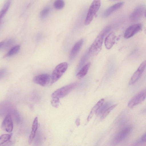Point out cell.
Listing matches in <instances>:
<instances>
[{
    "label": "cell",
    "instance_id": "cell-30",
    "mask_svg": "<svg viewBox=\"0 0 146 146\" xmlns=\"http://www.w3.org/2000/svg\"><path fill=\"white\" fill-rule=\"evenodd\" d=\"M144 16L146 17V10L144 12Z\"/></svg>",
    "mask_w": 146,
    "mask_h": 146
},
{
    "label": "cell",
    "instance_id": "cell-18",
    "mask_svg": "<svg viewBox=\"0 0 146 146\" xmlns=\"http://www.w3.org/2000/svg\"><path fill=\"white\" fill-rule=\"evenodd\" d=\"M11 3V1L7 0L5 2L0 13L1 19L3 18L8 10Z\"/></svg>",
    "mask_w": 146,
    "mask_h": 146
},
{
    "label": "cell",
    "instance_id": "cell-25",
    "mask_svg": "<svg viewBox=\"0 0 146 146\" xmlns=\"http://www.w3.org/2000/svg\"><path fill=\"white\" fill-rule=\"evenodd\" d=\"M50 11L49 7L47 6L43 8L40 11V18L43 19L46 17L49 13Z\"/></svg>",
    "mask_w": 146,
    "mask_h": 146
},
{
    "label": "cell",
    "instance_id": "cell-20",
    "mask_svg": "<svg viewBox=\"0 0 146 146\" xmlns=\"http://www.w3.org/2000/svg\"><path fill=\"white\" fill-rule=\"evenodd\" d=\"M20 46L19 45L13 46L5 55L4 57L11 56L16 54L19 51L20 49Z\"/></svg>",
    "mask_w": 146,
    "mask_h": 146
},
{
    "label": "cell",
    "instance_id": "cell-2",
    "mask_svg": "<svg viewBox=\"0 0 146 146\" xmlns=\"http://www.w3.org/2000/svg\"><path fill=\"white\" fill-rule=\"evenodd\" d=\"M101 4L100 0H94L91 5L88 11L84 24L89 25L92 21L94 16L99 10Z\"/></svg>",
    "mask_w": 146,
    "mask_h": 146
},
{
    "label": "cell",
    "instance_id": "cell-12",
    "mask_svg": "<svg viewBox=\"0 0 146 146\" xmlns=\"http://www.w3.org/2000/svg\"><path fill=\"white\" fill-rule=\"evenodd\" d=\"M83 42V40L81 39L75 44L70 52L69 58L70 60H73L77 54L81 49Z\"/></svg>",
    "mask_w": 146,
    "mask_h": 146
},
{
    "label": "cell",
    "instance_id": "cell-21",
    "mask_svg": "<svg viewBox=\"0 0 146 146\" xmlns=\"http://www.w3.org/2000/svg\"><path fill=\"white\" fill-rule=\"evenodd\" d=\"M111 104V102H108L104 105L102 104L97 111L96 113V114L100 115L102 114L104 111L110 107Z\"/></svg>",
    "mask_w": 146,
    "mask_h": 146
},
{
    "label": "cell",
    "instance_id": "cell-26",
    "mask_svg": "<svg viewBox=\"0 0 146 146\" xmlns=\"http://www.w3.org/2000/svg\"><path fill=\"white\" fill-rule=\"evenodd\" d=\"M60 101L59 99L56 98H52L51 100V104L52 106L55 108H58L59 106Z\"/></svg>",
    "mask_w": 146,
    "mask_h": 146
},
{
    "label": "cell",
    "instance_id": "cell-29",
    "mask_svg": "<svg viewBox=\"0 0 146 146\" xmlns=\"http://www.w3.org/2000/svg\"><path fill=\"white\" fill-rule=\"evenodd\" d=\"M12 143L11 142H9L6 143L4 145H3L2 146H11Z\"/></svg>",
    "mask_w": 146,
    "mask_h": 146
},
{
    "label": "cell",
    "instance_id": "cell-24",
    "mask_svg": "<svg viewBox=\"0 0 146 146\" xmlns=\"http://www.w3.org/2000/svg\"><path fill=\"white\" fill-rule=\"evenodd\" d=\"M117 105V104H114L110 106L106 109L102 114L101 118V120L104 119L108 115L111 111L116 107Z\"/></svg>",
    "mask_w": 146,
    "mask_h": 146
},
{
    "label": "cell",
    "instance_id": "cell-14",
    "mask_svg": "<svg viewBox=\"0 0 146 146\" xmlns=\"http://www.w3.org/2000/svg\"><path fill=\"white\" fill-rule=\"evenodd\" d=\"M124 4V3L123 2H120L113 5L104 11L103 14L104 16L105 17L109 16L121 7Z\"/></svg>",
    "mask_w": 146,
    "mask_h": 146
},
{
    "label": "cell",
    "instance_id": "cell-22",
    "mask_svg": "<svg viewBox=\"0 0 146 146\" xmlns=\"http://www.w3.org/2000/svg\"><path fill=\"white\" fill-rule=\"evenodd\" d=\"M12 134H4L1 135L0 138V144L1 145L9 141L11 138Z\"/></svg>",
    "mask_w": 146,
    "mask_h": 146
},
{
    "label": "cell",
    "instance_id": "cell-11",
    "mask_svg": "<svg viewBox=\"0 0 146 146\" xmlns=\"http://www.w3.org/2000/svg\"><path fill=\"white\" fill-rule=\"evenodd\" d=\"M13 123L11 115L10 114H8L3 121L1 128L3 130L11 133L13 130Z\"/></svg>",
    "mask_w": 146,
    "mask_h": 146
},
{
    "label": "cell",
    "instance_id": "cell-5",
    "mask_svg": "<svg viewBox=\"0 0 146 146\" xmlns=\"http://www.w3.org/2000/svg\"><path fill=\"white\" fill-rule=\"evenodd\" d=\"M132 127L131 125H128L120 131L116 135L112 141V144L115 146L125 139L129 134Z\"/></svg>",
    "mask_w": 146,
    "mask_h": 146
},
{
    "label": "cell",
    "instance_id": "cell-9",
    "mask_svg": "<svg viewBox=\"0 0 146 146\" xmlns=\"http://www.w3.org/2000/svg\"><path fill=\"white\" fill-rule=\"evenodd\" d=\"M145 8L143 5H140L136 7L130 15V20L135 22L139 20L144 13Z\"/></svg>",
    "mask_w": 146,
    "mask_h": 146
},
{
    "label": "cell",
    "instance_id": "cell-4",
    "mask_svg": "<svg viewBox=\"0 0 146 146\" xmlns=\"http://www.w3.org/2000/svg\"><path fill=\"white\" fill-rule=\"evenodd\" d=\"M77 83H74L59 88L54 92L51 95L52 98L59 99L67 95L77 86Z\"/></svg>",
    "mask_w": 146,
    "mask_h": 146
},
{
    "label": "cell",
    "instance_id": "cell-23",
    "mask_svg": "<svg viewBox=\"0 0 146 146\" xmlns=\"http://www.w3.org/2000/svg\"><path fill=\"white\" fill-rule=\"evenodd\" d=\"M64 1L62 0H57L54 1L53 3L54 7L57 9L63 8L64 6Z\"/></svg>",
    "mask_w": 146,
    "mask_h": 146
},
{
    "label": "cell",
    "instance_id": "cell-10",
    "mask_svg": "<svg viewBox=\"0 0 146 146\" xmlns=\"http://www.w3.org/2000/svg\"><path fill=\"white\" fill-rule=\"evenodd\" d=\"M142 25L140 23L134 24L129 27L126 30L124 37L125 38H129L133 36L141 29Z\"/></svg>",
    "mask_w": 146,
    "mask_h": 146
},
{
    "label": "cell",
    "instance_id": "cell-7",
    "mask_svg": "<svg viewBox=\"0 0 146 146\" xmlns=\"http://www.w3.org/2000/svg\"><path fill=\"white\" fill-rule=\"evenodd\" d=\"M33 81L35 83L42 86H47L51 83V77L48 74H40L35 76L33 78Z\"/></svg>",
    "mask_w": 146,
    "mask_h": 146
},
{
    "label": "cell",
    "instance_id": "cell-28",
    "mask_svg": "<svg viewBox=\"0 0 146 146\" xmlns=\"http://www.w3.org/2000/svg\"><path fill=\"white\" fill-rule=\"evenodd\" d=\"M75 123L77 126H79L80 123V120L79 118H77L75 121Z\"/></svg>",
    "mask_w": 146,
    "mask_h": 146
},
{
    "label": "cell",
    "instance_id": "cell-6",
    "mask_svg": "<svg viewBox=\"0 0 146 146\" xmlns=\"http://www.w3.org/2000/svg\"><path fill=\"white\" fill-rule=\"evenodd\" d=\"M146 98V88L141 91L129 101L128 103V107L132 108L137 105L144 101Z\"/></svg>",
    "mask_w": 146,
    "mask_h": 146
},
{
    "label": "cell",
    "instance_id": "cell-1",
    "mask_svg": "<svg viewBox=\"0 0 146 146\" xmlns=\"http://www.w3.org/2000/svg\"><path fill=\"white\" fill-rule=\"evenodd\" d=\"M110 29L111 27L108 26L100 33L90 48L89 50L90 55L95 56L99 53L101 49L104 37Z\"/></svg>",
    "mask_w": 146,
    "mask_h": 146
},
{
    "label": "cell",
    "instance_id": "cell-3",
    "mask_svg": "<svg viewBox=\"0 0 146 146\" xmlns=\"http://www.w3.org/2000/svg\"><path fill=\"white\" fill-rule=\"evenodd\" d=\"M68 64L63 62L58 65L53 70L51 76V84H52L58 80L66 70Z\"/></svg>",
    "mask_w": 146,
    "mask_h": 146
},
{
    "label": "cell",
    "instance_id": "cell-13",
    "mask_svg": "<svg viewBox=\"0 0 146 146\" xmlns=\"http://www.w3.org/2000/svg\"><path fill=\"white\" fill-rule=\"evenodd\" d=\"M116 36L114 32L110 33L106 38L104 40V44L106 48L110 49L114 44Z\"/></svg>",
    "mask_w": 146,
    "mask_h": 146
},
{
    "label": "cell",
    "instance_id": "cell-19",
    "mask_svg": "<svg viewBox=\"0 0 146 146\" xmlns=\"http://www.w3.org/2000/svg\"><path fill=\"white\" fill-rule=\"evenodd\" d=\"M14 41L13 38H11L1 42L0 44V49H3L8 47L14 43Z\"/></svg>",
    "mask_w": 146,
    "mask_h": 146
},
{
    "label": "cell",
    "instance_id": "cell-17",
    "mask_svg": "<svg viewBox=\"0 0 146 146\" xmlns=\"http://www.w3.org/2000/svg\"><path fill=\"white\" fill-rule=\"evenodd\" d=\"M90 65V63H88L81 68L76 75V77L79 79L83 78L87 74Z\"/></svg>",
    "mask_w": 146,
    "mask_h": 146
},
{
    "label": "cell",
    "instance_id": "cell-8",
    "mask_svg": "<svg viewBox=\"0 0 146 146\" xmlns=\"http://www.w3.org/2000/svg\"><path fill=\"white\" fill-rule=\"evenodd\" d=\"M146 67V60H145L140 64L131 76L129 82V85L134 84L140 78Z\"/></svg>",
    "mask_w": 146,
    "mask_h": 146
},
{
    "label": "cell",
    "instance_id": "cell-27",
    "mask_svg": "<svg viewBox=\"0 0 146 146\" xmlns=\"http://www.w3.org/2000/svg\"><path fill=\"white\" fill-rule=\"evenodd\" d=\"M140 139L142 142H146V133L142 136Z\"/></svg>",
    "mask_w": 146,
    "mask_h": 146
},
{
    "label": "cell",
    "instance_id": "cell-16",
    "mask_svg": "<svg viewBox=\"0 0 146 146\" xmlns=\"http://www.w3.org/2000/svg\"><path fill=\"white\" fill-rule=\"evenodd\" d=\"M104 101V99H101L92 108L88 117V121H89L91 119L95 113H96L98 110L103 104Z\"/></svg>",
    "mask_w": 146,
    "mask_h": 146
},
{
    "label": "cell",
    "instance_id": "cell-15",
    "mask_svg": "<svg viewBox=\"0 0 146 146\" xmlns=\"http://www.w3.org/2000/svg\"><path fill=\"white\" fill-rule=\"evenodd\" d=\"M38 119L36 117L34 119L32 126V130L29 138V143L30 144L34 139L38 128Z\"/></svg>",
    "mask_w": 146,
    "mask_h": 146
}]
</instances>
